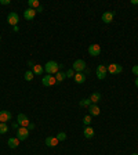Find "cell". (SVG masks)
Returning a JSON list of instances; mask_svg holds the SVG:
<instances>
[{
	"instance_id": "1",
	"label": "cell",
	"mask_w": 138,
	"mask_h": 155,
	"mask_svg": "<svg viewBox=\"0 0 138 155\" xmlns=\"http://www.w3.org/2000/svg\"><path fill=\"white\" fill-rule=\"evenodd\" d=\"M58 68H59V65L55 62V61H48V62H46V65H44V69H46V72H47L48 75L57 73V72H58Z\"/></svg>"
},
{
	"instance_id": "2",
	"label": "cell",
	"mask_w": 138,
	"mask_h": 155,
	"mask_svg": "<svg viewBox=\"0 0 138 155\" xmlns=\"http://www.w3.org/2000/svg\"><path fill=\"white\" fill-rule=\"evenodd\" d=\"M42 83H43V86H46V87H48V86H54L55 83H57V80H55V76L53 75H44L43 78H42Z\"/></svg>"
},
{
	"instance_id": "3",
	"label": "cell",
	"mask_w": 138,
	"mask_h": 155,
	"mask_svg": "<svg viewBox=\"0 0 138 155\" xmlns=\"http://www.w3.org/2000/svg\"><path fill=\"white\" fill-rule=\"evenodd\" d=\"M29 137V130H28V127H20L18 130H17V139L20 140V141H24Z\"/></svg>"
},
{
	"instance_id": "4",
	"label": "cell",
	"mask_w": 138,
	"mask_h": 155,
	"mask_svg": "<svg viewBox=\"0 0 138 155\" xmlns=\"http://www.w3.org/2000/svg\"><path fill=\"white\" fill-rule=\"evenodd\" d=\"M17 122H18V125H20L21 127H28L29 126V118H28L25 114H18V116H17Z\"/></svg>"
},
{
	"instance_id": "5",
	"label": "cell",
	"mask_w": 138,
	"mask_h": 155,
	"mask_svg": "<svg viewBox=\"0 0 138 155\" xmlns=\"http://www.w3.org/2000/svg\"><path fill=\"white\" fill-rule=\"evenodd\" d=\"M95 73H97V78H98V79H105V76H107V73H108V69H107V67H105V65H102V64H101V65H98V67H97V69H95Z\"/></svg>"
},
{
	"instance_id": "6",
	"label": "cell",
	"mask_w": 138,
	"mask_h": 155,
	"mask_svg": "<svg viewBox=\"0 0 138 155\" xmlns=\"http://www.w3.org/2000/svg\"><path fill=\"white\" fill-rule=\"evenodd\" d=\"M107 69H108L109 73L116 75V73H120V72L123 71V67L120 65V64H110V65H108L107 67Z\"/></svg>"
},
{
	"instance_id": "7",
	"label": "cell",
	"mask_w": 138,
	"mask_h": 155,
	"mask_svg": "<svg viewBox=\"0 0 138 155\" xmlns=\"http://www.w3.org/2000/svg\"><path fill=\"white\" fill-rule=\"evenodd\" d=\"M72 67H73L72 69L75 72H83L86 69V62H84V60H76Z\"/></svg>"
},
{
	"instance_id": "8",
	"label": "cell",
	"mask_w": 138,
	"mask_h": 155,
	"mask_svg": "<svg viewBox=\"0 0 138 155\" xmlns=\"http://www.w3.org/2000/svg\"><path fill=\"white\" fill-rule=\"evenodd\" d=\"M7 21H8V24L12 25V26H17V24H18V21H20V17H18V14L17 12H10L7 15Z\"/></svg>"
},
{
	"instance_id": "9",
	"label": "cell",
	"mask_w": 138,
	"mask_h": 155,
	"mask_svg": "<svg viewBox=\"0 0 138 155\" xmlns=\"http://www.w3.org/2000/svg\"><path fill=\"white\" fill-rule=\"evenodd\" d=\"M88 54L93 57H98L101 54V46L99 44H91L88 47Z\"/></svg>"
},
{
	"instance_id": "10",
	"label": "cell",
	"mask_w": 138,
	"mask_h": 155,
	"mask_svg": "<svg viewBox=\"0 0 138 155\" xmlns=\"http://www.w3.org/2000/svg\"><path fill=\"white\" fill-rule=\"evenodd\" d=\"M113 17H115L113 11H105L102 14V22H105V24H110V22L113 21Z\"/></svg>"
},
{
	"instance_id": "11",
	"label": "cell",
	"mask_w": 138,
	"mask_h": 155,
	"mask_svg": "<svg viewBox=\"0 0 138 155\" xmlns=\"http://www.w3.org/2000/svg\"><path fill=\"white\" fill-rule=\"evenodd\" d=\"M35 15H36V10H33V8H26L24 11V18L28 21H32L35 18Z\"/></svg>"
},
{
	"instance_id": "12",
	"label": "cell",
	"mask_w": 138,
	"mask_h": 155,
	"mask_svg": "<svg viewBox=\"0 0 138 155\" xmlns=\"http://www.w3.org/2000/svg\"><path fill=\"white\" fill-rule=\"evenodd\" d=\"M99 112H101V109H99V107L97 104H91L90 107H88V115L97 116V115H99Z\"/></svg>"
},
{
	"instance_id": "13",
	"label": "cell",
	"mask_w": 138,
	"mask_h": 155,
	"mask_svg": "<svg viewBox=\"0 0 138 155\" xmlns=\"http://www.w3.org/2000/svg\"><path fill=\"white\" fill-rule=\"evenodd\" d=\"M12 118L11 112L10 111H0V122H7V120H10Z\"/></svg>"
},
{
	"instance_id": "14",
	"label": "cell",
	"mask_w": 138,
	"mask_h": 155,
	"mask_svg": "<svg viewBox=\"0 0 138 155\" xmlns=\"http://www.w3.org/2000/svg\"><path fill=\"white\" fill-rule=\"evenodd\" d=\"M57 144H58V139H57V137L48 136L47 139H46V145H47V147H55Z\"/></svg>"
},
{
	"instance_id": "15",
	"label": "cell",
	"mask_w": 138,
	"mask_h": 155,
	"mask_svg": "<svg viewBox=\"0 0 138 155\" xmlns=\"http://www.w3.org/2000/svg\"><path fill=\"white\" fill-rule=\"evenodd\" d=\"M73 78H75L76 83H84V82H86V75H84L83 72H76Z\"/></svg>"
},
{
	"instance_id": "16",
	"label": "cell",
	"mask_w": 138,
	"mask_h": 155,
	"mask_svg": "<svg viewBox=\"0 0 138 155\" xmlns=\"http://www.w3.org/2000/svg\"><path fill=\"white\" fill-rule=\"evenodd\" d=\"M83 134H84L86 139H93V137H94V129H93L91 126H86V129H84V131H83Z\"/></svg>"
},
{
	"instance_id": "17",
	"label": "cell",
	"mask_w": 138,
	"mask_h": 155,
	"mask_svg": "<svg viewBox=\"0 0 138 155\" xmlns=\"http://www.w3.org/2000/svg\"><path fill=\"white\" fill-rule=\"evenodd\" d=\"M88 100L91 101V104H97L98 101H101V93H98V92L93 93V94L88 97Z\"/></svg>"
},
{
	"instance_id": "18",
	"label": "cell",
	"mask_w": 138,
	"mask_h": 155,
	"mask_svg": "<svg viewBox=\"0 0 138 155\" xmlns=\"http://www.w3.org/2000/svg\"><path fill=\"white\" fill-rule=\"evenodd\" d=\"M43 71H44V67L43 65H39V64H35L33 68H32V72H33L35 75H42Z\"/></svg>"
},
{
	"instance_id": "19",
	"label": "cell",
	"mask_w": 138,
	"mask_h": 155,
	"mask_svg": "<svg viewBox=\"0 0 138 155\" xmlns=\"http://www.w3.org/2000/svg\"><path fill=\"white\" fill-rule=\"evenodd\" d=\"M20 145V140L17 139V137H11V139H8V147L10 148H17Z\"/></svg>"
},
{
	"instance_id": "20",
	"label": "cell",
	"mask_w": 138,
	"mask_h": 155,
	"mask_svg": "<svg viewBox=\"0 0 138 155\" xmlns=\"http://www.w3.org/2000/svg\"><path fill=\"white\" fill-rule=\"evenodd\" d=\"M79 105L80 107H83V108H88L91 105V101L88 98H83V100H80L79 101Z\"/></svg>"
},
{
	"instance_id": "21",
	"label": "cell",
	"mask_w": 138,
	"mask_h": 155,
	"mask_svg": "<svg viewBox=\"0 0 138 155\" xmlns=\"http://www.w3.org/2000/svg\"><path fill=\"white\" fill-rule=\"evenodd\" d=\"M28 4H29V8H33V10H36L37 7H40L39 0H29V1H28Z\"/></svg>"
},
{
	"instance_id": "22",
	"label": "cell",
	"mask_w": 138,
	"mask_h": 155,
	"mask_svg": "<svg viewBox=\"0 0 138 155\" xmlns=\"http://www.w3.org/2000/svg\"><path fill=\"white\" fill-rule=\"evenodd\" d=\"M65 78H66V73H64V72H57V75H55V80L57 82H62Z\"/></svg>"
},
{
	"instance_id": "23",
	"label": "cell",
	"mask_w": 138,
	"mask_h": 155,
	"mask_svg": "<svg viewBox=\"0 0 138 155\" xmlns=\"http://www.w3.org/2000/svg\"><path fill=\"white\" fill-rule=\"evenodd\" d=\"M33 76H35V73L32 71H26L25 72V80H28V82H31L32 79H33Z\"/></svg>"
},
{
	"instance_id": "24",
	"label": "cell",
	"mask_w": 138,
	"mask_h": 155,
	"mask_svg": "<svg viewBox=\"0 0 138 155\" xmlns=\"http://www.w3.org/2000/svg\"><path fill=\"white\" fill-rule=\"evenodd\" d=\"M8 131V127H7V125L4 123V122H0V134H1V133H7Z\"/></svg>"
},
{
	"instance_id": "25",
	"label": "cell",
	"mask_w": 138,
	"mask_h": 155,
	"mask_svg": "<svg viewBox=\"0 0 138 155\" xmlns=\"http://www.w3.org/2000/svg\"><path fill=\"white\" fill-rule=\"evenodd\" d=\"M57 139H58V141H64V140H66V133H65V131H59L58 134H57Z\"/></svg>"
},
{
	"instance_id": "26",
	"label": "cell",
	"mask_w": 138,
	"mask_h": 155,
	"mask_svg": "<svg viewBox=\"0 0 138 155\" xmlns=\"http://www.w3.org/2000/svg\"><path fill=\"white\" fill-rule=\"evenodd\" d=\"M83 123L86 125V126H90L91 123V115H86L84 118H83Z\"/></svg>"
},
{
	"instance_id": "27",
	"label": "cell",
	"mask_w": 138,
	"mask_h": 155,
	"mask_svg": "<svg viewBox=\"0 0 138 155\" xmlns=\"http://www.w3.org/2000/svg\"><path fill=\"white\" fill-rule=\"evenodd\" d=\"M72 76H75V71H73V69H69V71L66 72V78H72Z\"/></svg>"
},
{
	"instance_id": "28",
	"label": "cell",
	"mask_w": 138,
	"mask_h": 155,
	"mask_svg": "<svg viewBox=\"0 0 138 155\" xmlns=\"http://www.w3.org/2000/svg\"><path fill=\"white\" fill-rule=\"evenodd\" d=\"M131 72H133L135 76H138V65H134V67H133V69H131Z\"/></svg>"
},
{
	"instance_id": "29",
	"label": "cell",
	"mask_w": 138,
	"mask_h": 155,
	"mask_svg": "<svg viewBox=\"0 0 138 155\" xmlns=\"http://www.w3.org/2000/svg\"><path fill=\"white\" fill-rule=\"evenodd\" d=\"M10 3H11L10 0H0V4H3V6H8Z\"/></svg>"
},
{
	"instance_id": "30",
	"label": "cell",
	"mask_w": 138,
	"mask_h": 155,
	"mask_svg": "<svg viewBox=\"0 0 138 155\" xmlns=\"http://www.w3.org/2000/svg\"><path fill=\"white\" fill-rule=\"evenodd\" d=\"M11 127H12V129H15V130H18V129H20V125H18V122H17V123H14V122H12Z\"/></svg>"
},
{
	"instance_id": "31",
	"label": "cell",
	"mask_w": 138,
	"mask_h": 155,
	"mask_svg": "<svg viewBox=\"0 0 138 155\" xmlns=\"http://www.w3.org/2000/svg\"><path fill=\"white\" fill-rule=\"evenodd\" d=\"M35 129V123H29V126H28V130H33Z\"/></svg>"
},
{
	"instance_id": "32",
	"label": "cell",
	"mask_w": 138,
	"mask_h": 155,
	"mask_svg": "<svg viewBox=\"0 0 138 155\" xmlns=\"http://www.w3.org/2000/svg\"><path fill=\"white\" fill-rule=\"evenodd\" d=\"M42 11H43V7H42V6L36 8V12H42Z\"/></svg>"
},
{
	"instance_id": "33",
	"label": "cell",
	"mask_w": 138,
	"mask_h": 155,
	"mask_svg": "<svg viewBox=\"0 0 138 155\" xmlns=\"http://www.w3.org/2000/svg\"><path fill=\"white\" fill-rule=\"evenodd\" d=\"M28 65H29V67H32V68H33V65H35V64L32 62V61H29V62H28Z\"/></svg>"
},
{
	"instance_id": "34",
	"label": "cell",
	"mask_w": 138,
	"mask_h": 155,
	"mask_svg": "<svg viewBox=\"0 0 138 155\" xmlns=\"http://www.w3.org/2000/svg\"><path fill=\"white\" fill-rule=\"evenodd\" d=\"M131 4H138V0H131Z\"/></svg>"
},
{
	"instance_id": "35",
	"label": "cell",
	"mask_w": 138,
	"mask_h": 155,
	"mask_svg": "<svg viewBox=\"0 0 138 155\" xmlns=\"http://www.w3.org/2000/svg\"><path fill=\"white\" fill-rule=\"evenodd\" d=\"M135 86H137V87H138V76H137V78H135Z\"/></svg>"
},
{
	"instance_id": "36",
	"label": "cell",
	"mask_w": 138,
	"mask_h": 155,
	"mask_svg": "<svg viewBox=\"0 0 138 155\" xmlns=\"http://www.w3.org/2000/svg\"><path fill=\"white\" fill-rule=\"evenodd\" d=\"M131 155H138V154H137V152H134V154H131Z\"/></svg>"
},
{
	"instance_id": "37",
	"label": "cell",
	"mask_w": 138,
	"mask_h": 155,
	"mask_svg": "<svg viewBox=\"0 0 138 155\" xmlns=\"http://www.w3.org/2000/svg\"><path fill=\"white\" fill-rule=\"evenodd\" d=\"M0 39H1V36H0Z\"/></svg>"
}]
</instances>
